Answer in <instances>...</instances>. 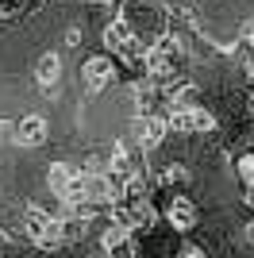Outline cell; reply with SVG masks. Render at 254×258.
<instances>
[{
	"mask_svg": "<svg viewBox=\"0 0 254 258\" xmlns=\"http://www.w3.org/2000/svg\"><path fill=\"white\" fill-rule=\"evenodd\" d=\"M81 81H85L89 97L104 93L108 85H116V62H112V54H89L81 62Z\"/></svg>",
	"mask_w": 254,
	"mask_h": 258,
	"instance_id": "cell-1",
	"label": "cell"
},
{
	"mask_svg": "<svg viewBox=\"0 0 254 258\" xmlns=\"http://www.w3.org/2000/svg\"><path fill=\"white\" fill-rule=\"evenodd\" d=\"M12 139H16V147H23V151H35V147H42V143L50 139V123H46V116H39V112H23V116L12 123Z\"/></svg>",
	"mask_w": 254,
	"mask_h": 258,
	"instance_id": "cell-2",
	"label": "cell"
},
{
	"mask_svg": "<svg viewBox=\"0 0 254 258\" xmlns=\"http://www.w3.org/2000/svg\"><path fill=\"white\" fill-rule=\"evenodd\" d=\"M166 224L185 235V231H193V227L201 224V208L193 205L189 197H173V201L166 205Z\"/></svg>",
	"mask_w": 254,
	"mask_h": 258,
	"instance_id": "cell-3",
	"label": "cell"
},
{
	"mask_svg": "<svg viewBox=\"0 0 254 258\" xmlns=\"http://www.w3.org/2000/svg\"><path fill=\"white\" fill-rule=\"evenodd\" d=\"M127 231H150L154 220H158V208L150 201H135V205H123V216H116Z\"/></svg>",
	"mask_w": 254,
	"mask_h": 258,
	"instance_id": "cell-4",
	"label": "cell"
},
{
	"mask_svg": "<svg viewBox=\"0 0 254 258\" xmlns=\"http://www.w3.org/2000/svg\"><path fill=\"white\" fill-rule=\"evenodd\" d=\"M35 81H39V89H54L62 81V54L58 50H42L39 54V62H35Z\"/></svg>",
	"mask_w": 254,
	"mask_h": 258,
	"instance_id": "cell-5",
	"label": "cell"
},
{
	"mask_svg": "<svg viewBox=\"0 0 254 258\" xmlns=\"http://www.w3.org/2000/svg\"><path fill=\"white\" fill-rule=\"evenodd\" d=\"M127 235H131V231H127L119 220H104V224H100V250H104V254L127 250Z\"/></svg>",
	"mask_w": 254,
	"mask_h": 258,
	"instance_id": "cell-6",
	"label": "cell"
},
{
	"mask_svg": "<svg viewBox=\"0 0 254 258\" xmlns=\"http://www.w3.org/2000/svg\"><path fill=\"white\" fill-rule=\"evenodd\" d=\"M220 127V119L212 116L208 108H193V112H185V135H212V131Z\"/></svg>",
	"mask_w": 254,
	"mask_h": 258,
	"instance_id": "cell-7",
	"label": "cell"
},
{
	"mask_svg": "<svg viewBox=\"0 0 254 258\" xmlns=\"http://www.w3.org/2000/svg\"><path fill=\"white\" fill-rule=\"evenodd\" d=\"M131 35H135V31H131V23H127L123 16H116V20H108V23H104V46H108L112 54H116L119 46L131 39Z\"/></svg>",
	"mask_w": 254,
	"mask_h": 258,
	"instance_id": "cell-8",
	"label": "cell"
},
{
	"mask_svg": "<svg viewBox=\"0 0 254 258\" xmlns=\"http://www.w3.org/2000/svg\"><path fill=\"white\" fill-rule=\"evenodd\" d=\"M74 166H70V162H50V166H46V189H50L54 197H62V189L66 185H70V177H74Z\"/></svg>",
	"mask_w": 254,
	"mask_h": 258,
	"instance_id": "cell-9",
	"label": "cell"
},
{
	"mask_svg": "<svg viewBox=\"0 0 254 258\" xmlns=\"http://www.w3.org/2000/svg\"><path fill=\"white\" fill-rule=\"evenodd\" d=\"M116 54H119V62H127V66L139 70V66H143V54H147V39H143V35H131Z\"/></svg>",
	"mask_w": 254,
	"mask_h": 258,
	"instance_id": "cell-10",
	"label": "cell"
},
{
	"mask_svg": "<svg viewBox=\"0 0 254 258\" xmlns=\"http://www.w3.org/2000/svg\"><path fill=\"white\" fill-rule=\"evenodd\" d=\"M158 181L169 185V189H173V185H185L189 181V166H185V162H166L158 170Z\"/></svg>",
	"mask_w": 254,
	"mask_h": 258,
	"instance_id": "cell-11",
	"label": "cell"
},
{
	"mask_svg": "<svg viewBox=\"0 0 254 258\" xmlns=\"http://www.w3.org/2000/svg\"><path fill=\"white\" fill-rule=\"evenodd\" d=\"M235 177L243 181V189H246V185H254V151H246V154L235 158Z\"/></svg>",
	"mask_w": 254,
	"mask_h": 258,
	"instance_id": "cell-12",
	"label": "cell"
},
{
	"mask_svg": "<svg viewBox=\"0 0 254 258\" xmlns=\"http://www.w3.org/2000/svg\"><path fill=\"white\" fill-rule=\"evenodd\" d=\"M85 43V27H70L66 31V46H81Z\"/></svg>",
	"mask_w": 254,
	"mask_h": 258,
	"instance_id": "cell-13",
	"label": "cell"
},
{
	"mask_svg": "<svg viewBox=\"0 0 254 258\" xmlns=\"http://www.w3.org/2000/svg\"><path fill=\"white\" fill-rule=\"evenodd\" d=\"M181 258H208V250L197 247V243H185V247H181Z\"/></svg>",
	"mask_w": 254,
	"mask_h": 258,
	"instance_id": "cell-14",
	"label": "cell"
},
{
	"mask_svg": "<svg viewBox=\"0 0 254 258\" xmlns=\"http://www.w3.org/2000/svg\"><path fill=\"white\" fill-rule=\"evenodd\" d=\"M243 243H246V247H254V220H246V224H243Z\"/></svg>",
	"mask_w": 254,
	"mask_h": 258,
	"instance_id": "cell-15",
	"label": "cell"
},
{
	"mask_svg": "<svg viewBox=\"0 0 254 258\" xmlns=\"http://www.w3.org/2000/svg\"><path fill=\"white\" fill-rule=\"evenodd\" d=\"M243 205L254 208V185H246V189H243Z\"/></svg>",
	"mask_w": 254,
	"mask_h": 258,
	"instance_id": "cell-16",
	"label": "cell"
}]
</instances>
